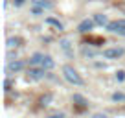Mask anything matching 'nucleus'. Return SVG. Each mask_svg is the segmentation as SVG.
Wrapping results in <instances>:
<instances>
[{
  "label": "nucleus",
  "mask_w": 125,
  "mask_h": 118,
  "mask_svg": "<svg viewBox=\"0 0 125 118\" xmlns=\"http://www.w3.org/2000/svg\"><path fill=\"white\" fill-rule=\"evenodd\" d=\"M94 22L96 24H99V26H109V20H107V17L105 15H94Z\"/></svg>",
  "instance_id": "obj_11"
},
{
  "label": "nucleus",
  "mask_w": 125,
  "mask_h": 118,
  "mask_svg": "<svg viewBox=\"0 0 125 118\" xmlns=\"http://www.w3.org/2000/svg\"><path fill=\"white\" fill-rule=\"evenodd\" d=\"M68 46H70V41H68V39H62L61 41V48H62V50H68Z\"/></svg>",
  "instance_id": "obj_17"
},
{
  "label": "nucleus",
  "mask_w": 125,
  "mask_h": 118,
  "mask_svg": "<svg viewBox=\"0 0 125 118\" xmlns=\"http://www.w3.org/2000/svg\"><path fill=\"white\" fill-rule=\"evenodd\" d=\"M42 57H44V54H33L30 57V65L31 67H41L42 65Z\"/></svg>",
  "instance_id": "obj_8"
},
{
  "label": "nucleus",
  "mask_w": 125,
  "mask_h": 118,
  "mask_svg": "<svg viewBox=\"0 0 125 118\" xmlns=\"http://www.w3.org/2000/svg\"><path fill=\"white\" fill-rule=\"evenodd\" d=\"M6 44H8V48H17L20 44V39L19 37H9V39L6 41Z\"/></svg>",
  "instance_id": "obj_12"
},
{
  "label": "nucleus",
  "mask_w": 125,
  "mask_h": 118,
  "mask_svg": "<svg viewBox=\"0 0 125 118\" xmlns=\"http://www.w3.org/2000/svg\"><path fill=\"white\" fill-rule=\"evenodd\" d=\"M92 118H109V116H107V114H103V113H96Z\"/></svg>",
  "instance_id": "obj_18"
},
{
  "label": "nucleus",
  "mask_w": 125,
  "mask_h": 118,
  "mask_svg": "<svg viewBox=\"0 0 125 118\" xmlns=\"http://www.w3.org/2000/svg\"><path fill=\"white\" fill-rule=\"evenodd\" d=\"M123 54H125L123 46H114V48H107V50L103 52V57H105V59H118V57H121Z\"/></svg>",
  "instance_id": "obj_3"
},
{
  "label": "nucleus",
  "mask_w": 125,
  "mask_h": 118,
  "mask_svg": "<svg viewBox=\"0 0 125 118\" xmlns=\"http://www.w3.org/2000/svg\"><path fill=\"white\" fill-rule=\"evenodd\" d=\"M31 4L41 8V9H52L53 8V2H52V0H31Z\"/></svg>",
  "instance_id": "obj_7"
},
{
  "label": "nucleus",
  "mask_w": 125,
  "mask_h": 118,
  "mask_svg": "<svg viewBox=\"0 0 125 118\" xmlns=\"http://www.w3.org/2000/svg\"><path fill=\"white\" fill-rule=\"evenodd\" d=\"M24 67H26V63L20 61V59H17V61H9V63L6 65V72H8V74H15V72H20Z\"/></svg>",
  "instance_id": "obj_4"
},
{
  "label": "nucleus",
  "mask_w": 125,
  "mask_h": 118,
  "mask_svg": "<svg viewBox=\"0 0 125 118\" xmlns=\"http://www.w3.org/2000/svg\"><path fill=\"white\" fill-rule=\"evenodd\" d=\"M41 67H42L44 70H50V68L55 67V61L52 59V55H44V57H42V65H41Z\"/></svg>",
  "instance_id": "obj_9"
},
{
  "label": "nucleus",
  "mask_w": 125,
  "mask_h": 118,
  "mask_svg": "<svg viewBox=\"0 0 125 118\" xmlns=\"http://www.w3.org/2000/svg\"><path fill=\"white\" fill-rule=\"evenodd\" d=\"M107 30H109L110 33H118V35L125 37V19L123 20H112V22H109Z\"/></svg>",
  "instance_id": "obj_2"
},
{
  "label": "nucleus",
  "mask_w": 125,
  "mask_h": 118,
  "mask_svg": "<svg viewBox=\"0 0 125 118\" xmlns=\"http://www.w3.org/2000/svg\"><path fill=\"white\" fill-rule=\"evenodd\" d=\"M44 76H46V74H44V68L42 67H31V68H28V78H30V79H35V81H37V79H42Z\"/></svg>",
  "instance_id": "obj_5"
},
{
  "label": "nucleus",
  "mask_w": 125,
  "mask_h": 118,
  "mask_svg": "<svg viewBox=\"0 0 125 118\" xmlns=\"http://www.w3.org/2000/svg\"><path fill=\"white\" fill-rule=\"evenodd\" d=\"M13 2H15V6H22L24 4V0H13Z\"/></svg>",
  "instance_id": "obj_20"
},
{
  "label": "nucleus",
  "mask_w": 125,
  "mask_h": 118,
  "mask_svg": "<svg viewBox=\"0 0 125 118\" xmlns=\"http://www.w3.org/2000/svg\"><path fill=\"white\" fill-rule=\"evenodd\" d=\"M46 24H52V26H55L59 32H62V30H64L62 22H59V20H57V19H53V17H48V19H46Z\"/></svg>",
  "instance_id": "obj_10"
},
{
  "label": "nucleus",
  "mask_w": 125,
  "mask_h": 118,
  "mask_svg": "<svg viewBox=\"0 0 125 118\" xmlns=\"http://www.w3.org/2000/svg\"><path fill=\"white\" fill-rule=\"evenodd\" d=\"M48 118H64L62 114H53V116H48Z\"/></svg>",
  "instance_id": "obj_21"
},
{
  "label": "nucleus",
  "mask_w": 125,
  "mask_h": 118,
  "mask_svg": "<svg viewBox=\"0 0 125 118\" xmlns=\"http://www.w3.org/2000/svg\"><path fill=\"white\" fill-rule=\"evenodd\" d=\"M62 76H64V79H66L68 83H72V85H75V87H81L83 83V78L77 74V70H75L74 67H70V65H64L62 67Z\"/></svg>",
  "instance_id": "obj_1"
},
{
  "label": "nucleus",
  "mask_w": 125,
  "mask_h": 118,
  "mask_svg": "<svg viewBox=\"0 0 125 118\" xmlns=\"http://www.w3.org/2000/svg\"><path fill=\"white\" fill-rule=\"evenodd\" d=\"M116 79H118V81H123V79H125V72L123 70H118L116 72Z\"/></svg>",
  "instance_id": "obj_15"
},
{
  "label": "nucleus",
  "mask_w": 125,
  "mask_h": 118,
  "mask_svg": "<svg viewBox=\"0 0 125 118\" xmlns=\"http://www.w3.org/2000/svg\"><path fill=\"white\" fill-rule=\"evenodd\" d=\"M112 100H114V102H125V94H123V92H114Z\"/></svg>",
  "instance_id": "obj_13"
},
{
  "label": "nucleus",
  "mask_w": 125,
  "mask_h": 118,
  "mask_svg": "<svg viewBox=\"0 0 125 118\" xmlns=\"http://www.w3.org/2000/svg\"><path fill=\"white\" fill-rule=\"evenodd\" d=\"M4 87H6V91H9V87H11V81H9V79H6V81H4Z\"/></svg>",
  "instance_id": "obj_19"
},
{
  "label": "nucleus",
  "mask_w": 125,
  "mask_h": 118,
  "mask_svg": "<svg viewBox=\"0 0 125 118\" xmlns=\"http://www.w3.org/2000/svg\"><path fill=\"white\" fill-rule=\"evenodd\" d=\"M74 102H77L81 107H85V105H86V100L83 98V96H79V94H74Z\"/></svg>",
  "instance_id": "obj_14"
},
{
  "label": "nucleus",
  "mask_w": 125,
  "mask_h": 118,
  "mask_svg": "<svg viewBox=\"0 0 125 118\" xmlns=\"http://www.w3.org/2000/svg\"><path fill=\"white\" fill-rule=\"evenodd\" d=\"M31 13H33V15H42V13H44V9H41V8H37V6H33Z\"/></svg>",
  "instance_id": "obj_16"
},
{
  "label": "nucleus",
  "mask_w": 125,
  "mask_h": 118,
  "mask_svg": "<svg viewBox=\"0 0 125 118\" xmlns=\"http://www.w3.org/2000/svg\"><path fill=\"white\" fill-rule=\"evenodd\" d=\"M94 19H85V20H81L79 22V26H77V32H81V33H88L90 30L94 28Z\"/></svg>",
  "instance_id": "obj_6"
}]
</instances>
